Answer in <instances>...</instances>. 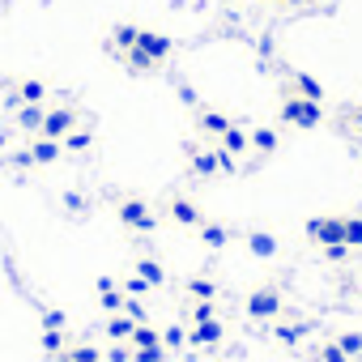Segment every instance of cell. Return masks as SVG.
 <instances>
[{
  "instance_id": "1",
  "label": "cell",
  "mask_w": 362,
  "mask_h": 362,
  "mask_svg": "<svg viewBox=\"0 0 362 362\" xmlns=\"http://www.w3.org/2000/svg\"><path fill=\"white\" fill-rule=\"evenodd\" d=\"M324 103H311V98H298V94H286L281 98V124H294V128H315L324 119L320 111Z\"/></svg>"
},
{
  "instance_id": "2",
  "label": "cell",
  "mask_w": 362,
  "mask_h": 362,
  "mask_svg": "<svg viewBox=\"0 0 362 362\" xmlns=\"http://www.w3.org/2000/svg\"><path fill=\"white\" fill-rule=\"evenodd\" d=\"M128 52H141L145 60L166 64V60H170V52H175V43H170L166 35H158V30H136V43H132Z\"/></svg>"
},
{
  "instance_id": "3",
  "label": "cell",
  "mask_w": 362,
  "mask_h": 362,
  "mask_svg": "<svg viewBox=\"0 0 362 362\" xmlns=\"http://www.w3.org/2000/svg\"><path fill=\"white\" fill-rule=\"evenodd\" d=\"M73 124H77V111L73 107H52L47 115H43V136H52V141H64L69 132H73Z\"/></svg>"
},
{
  "instance_id": "4",
  "label": "cell",
  "mask_w": 362,
  "mask_h": 362,
  "mask_svg": "<svg viewBox=\"0 0 362 362\" xmlns=\"http://www.w3.org/2000/svg\"><path fill=\"white\" fill-rule=\"evenodd\" d=\"M307 235H311L320 247H337V243H345V226H341V218H311V222H307Z\"/></svg>"
},
{
  "instance_id": "5",
  "label": "cell",
  "mask_w": 362,
  "mask_h": 362,
  "mask_svg": "<svg viewBox=\"0 0 362 362\" xmlns=\"http://www.w3.org/2000/svg\"><path fill=\"white\" fill-rule=\"evenodd\" d=\"M119 222L132 226V230H153V226H158V218L149 214L145 201H119Z\"/></svg>"
},
{
  "instance_id": "6",
  "label": "cell",
  "mask_w": 362,
  "mask_h": 362,
  "mask_svg": "<svg viewBox=\"0 0 362 362\" xmlns=\"http://www.w3.org/2000/svg\"><path fill=\"white\" fill-rule=\"evenodd\" d=\"M197 124H201V132H209V136H222V132L235 128L230 115H222V111H214V107H197Z\"/></svg>"
},
{
  "instance_id": "7",
  "label": "cell",
  "mask_w": 362,
  "mask_h": 362,
  "mask_svg": "<svg viewBox=\"0 0 362 362\" xmlns=\"http://www.w3.org/2000/svg\"><path fill=\"white\" fill-rule=\"evenodd\" d=\"M247 311H252L256 320H269V315H277V311H281V298H277V290H256V294L247 298Z\"/></svg>"
},
{
  "instance_id": "8",
  "label": "cell",
  "mask_w": 362,
  "mask_h": 362,
  "mask_svg": "<svg viewBox=\"0 0 362 362\" xmlns=\"http://www.w3.org/2000/svg\"><path fill=\"white\" fill-rule=\"evenodd\" d=\"M170 218H175L179 226H201V222H205L201 209H197L192 201H184V197H170Z\"/></svg>"
},
{
  "instance_id": "9",
  "label": "cell",
  "mask_w": 362,
  "mask_h": 362,
  "mask_svg": "<svg viewBox=\"0 0 362 362\" xmlns=\"http://www.w3.org/2000/svg\"><path fill=\"white\" fill-rule=\"evenodd\" d=\"M56 158H60V141H52V136H39V141L30 145V162L47 166V162H56Z\"/></svg>"
},
{
  "instance_id": "10",
  "label": "cell",
  "mask_w": 362,
  "mask_h": 362,
  "mask_svg": "<svg viewBox=\"0 0 362 362\" xmlns=\"http://www.w3.org/2000/svg\"><path fill=\"white\" fill-rule=\"evenodd\" d=\"M294 94L298 98H311V103H324V86L315 77H307V73H294Z\"/></svg>"
},
{
  "instance_id": "11",
  "label": "cell",
  "mask_w": 362,
  "mask_h": 362,
  "mask_svg": "<svg viewBox=\"0 0 362 362\" xmlns=\"http://www.w3.org/2000/svg\"><path fill=\"white\" fill-rule=\"evenodd\" d=\"M218 141H222V145H218V149H226V153H230V158H235V153H243V149H247V145H252V132H243V128H230V132H222V136H218Z\"/></svg>"
},
{
  "instance_id": "12",
  "label": "cell",
  "mask_w": 362,
  "mask_h": 362,
  "mask_svg": "<svg viewBox=\"0 0 362 362\" xmlns=\"http://www.w3.org/2000/svg\"><path fill=\"white\" fill-rule=\"evenodd\" d=\"M192 341H197V345H218V341H222V324H218V315H214V320H201L197 332H192Z\"/></svg>"
},
{
  "instance_id": "13",
  "label": "cell",
  "mask_w": 362,
  "mask_h": 362,
  "mask_svg": "<svg viewBox=\"0 0 362 362\" xmlns=\"http://www.w3.org/2000/svg\"><path fill=\"white\" fill-rule=\"evenodd\" d=\"M192 170L197 175H218V149H192Z\"/></svg>"
},
{
  "instance_id": "14",
  "label": "cell",
  "mask_w": 362,
  "mask_h": 362,
  "mask_svg": "<svg viewBox=\"0 0 362 362\" xmlns=\"http://www.w3.org/2000/svg\"><path fill=\"white\" fill-rule=\"evenodd\" d=\"M136 30H141V26H128V22H119V26L111 30V47H115V52H128V47L136 43Z\"/></svg>"
},
{
  "instance_id": "15",
  "label": "cell",
  "mask_w": 362,
  "mask_h": 362,
  "mask_svg": "<svg viewBox=\"0 0 362 362\" xmlns=\"http://www.w3.org/2000/svg\"><path fill=\"white\" fill-rule=\"evenodd\" d=\"M43 94H47V86H43L39 77H30V81H22V86H18V98H22L26 107H35V103H43Z\"/></svg>"
},
{
  "instance_id": "16",
  "label": "cell",
  "mask_w": 362,
  "mask_h": 362,
  "mask_svg": "<svg viewBox=\"0 0 362 362\" xmlns=\"http://www.w3.org/2000/svg\"><path fill=\"white\" fill-rule=\"evenodd\" d=\"M43 115H47V111L35 103V107H22V111H18V124H22L26 132H39V128H43Z\"/></svg>"
},
{
  "instance_id": "17",
  "label": "cell",
  "mask_w": 362,
  "mask_h": 362,
  "mask_svg": "<svg viewBox=\"0 0 362 362\" xmlns=\"http://www.w3.org/2000/svg\"><path fill=\"white\" fill-rule=\"evenodd\" d=\"M277 145H281V136H277L273 128H256V132H252V149H260V153H273Z\"/></svg>"
},
{
  "instance_id": "18",
  "label": "cell",
  "mask_w": 362,
  "mask_h": 362,
  "mask_svg": "<svg viewBox=\"0 0 362 362\" xmlns=\"http://www.w3.org/2000/svg\"><path fill=\"white\" fill-rule=\"evenodd\" d=\"M98 294H103V307H107V311H119V307H124V294L115 290V281H111V277H103V281H98Z\"/></svg>"
},
{
  "instance_id": "19",
  "label": "cell",
  "mask_w": 362,
  "mask_h": 362,
  "mask_svg": "<svg viewBox=\"0 0 362 362\" xmlns=\"http://www.w3.org/2000/svg\"><path fill=\"white\" fill-rule=\"evenodd\" d=\"M128 341H132V345H136V349H149V345H162V337H158V332H153V328H145V324H136V328H132V337H128Z\"/></svg>"
},
{
  "instance_id": "20",
  "label": "cell",
  "mask_w": 362,
  "mask_h": 362,
  "mask_svg": "<svg viewBox=\"0 0 362 362\" xmlns=\"http://www.w3.org/2000/svg\"><path fill=\"white\" fill-rule=\"evenodd\" d=\"M64 362H103L94 345H69L64 349Z\"/></svg>"
},
{
  "instance_id": "21",
  "label": "cell",
  "mask_w": 362,
  "mask_h": 362,
  "mask_svg": "<svg viewBox=\"0 0 362 362\" xmlns=\"http://www.w3.org/2000/svg\"><path fill=\"white\" fill-rule=\"evenodd\" d=\"M201 239H205L209 247H222V243H226V226H218V222H201Z\"/></svg>"
},
{
  "instance_id": "22",
  "label": "cell",
  "mask_w": 362,
  "mask_h": 362,
  "mask_svg": "<svg viewBox=\"0 0 362 362\" xmlns=\"http://www.w3.org/2000/svg\"><path fill=\"white\" fill-rule=\"evenodd\" d=\"M136 277L149 281V286H158V281H162V264H158V260H136Z\"/></svg>"
},
{
  "instance_id": "23",
  "label": "cell",
  "mask_w": 362,
  "mask_h": 362,
  "mask_svg": "<svg viewBox=\"0 0 362 362\" xmlns=\"http://www.w3.org/2000/svg\"><path fill=\"white\" fill-rule=\"evenodd\" d=\"M345 226V247H362V218H341Z\"/></svg>"
},
{
  "instance_id": "24",
  "label": "cell",
  "mask_w": 362,
  "mask_h": 362,
  "mask_svg": "<svg viewBox=\"0 0 362 362\" xmlns=\"http://www.w3.org/2000/svg\"><path fill=\"white\" fill-rule=\"evenodd\" d=\"M247 243H252V252H256V256H273V252H277V239H269V235H260V230H256V235H247Z\"/></svg>"
},
{
  "instance_id": "25",
  "label": "cell",
  "mask_w": 362,
  "mask_h": 362,
  "mask_svg": "<svg viewBox=\"0 0 362 362\" xmlns=\"http://www.w3.org/2000/svg\"><path fill=\"white\" fill-rule=\"evenodd\" d=\"M188 290H192V294H197V298H201V303H209V298H214V294H218V286H214V281H209V277H192V281H188Z\"/></svg>"
},
{
  "instance_id": "26",
  "label": "cell",
  "mask_w": 362,
  "mask_h": 362,
  "mask_svg": "<svg viewBox=\"0 0 362 362\" xmlns=\"http://www.w3.org/2000/svg\"><path fill=\"white\" fill-rule=\"evenodd\" d=\"M132 328H136V320H128V315H124V320H111V324H107V332H111L115 341H128V337H132Z\"/></svg>"
},
{
  "instance_id": "27",
  "label": "cell",
  "mask_w": 362,
  "mask_h": 362,
  "mask_svg": "<svg viewBox=\"0 0 362 362\" xmlns=\"http://www.w3.org/2000/svg\"><path fill=\"white\" fill-rule=\"evenodd\" d=\"M337 345H341V354H349V358H354V354H362V332H341V337H337Z\"/></svg>"
},
{
  "instance_id": "28",
  "label": "cell",
  "mask_w": 362,
  "mask_h": 362,
  "mask_svg": "<svg viewBox=\"0 0 362 362\" xmlns=\"http://www.w3.org/2000/svg\"><path fill=\"white\" fill-rule=\"evenodd\" d=\"M43 349H47V354H64V332H60V328H47V332H43Z\"/></svg>"
},
{
  "instance_id": "29",
  "label": "cell",
  "mask_w": 362,
  "mask_h": 362,
  "mask_svg": "<svg viewBox=\"0 0 362 362\" xmlns=\"http://www.w3.org/2000/svg\"><path fill=\"white\" fill-rule=\"evenodd\" d=\"M64 145H69L73 153H81V149H90V132H69V136H64Z\"/></svg>"
},
{
  "instance_id": "30",
  "label": "cell",
  "mask_w": 362,
  "mask_h": 362,
  "mask_svg": "<svg viewBox=\"0 0 362 362\" xmlns=\"http://www.w3.org/2000/svg\"><path fill=\"white\" fill-rule=\"evenodd\" d=\"M320 362H349V354H341V345L332 341V345H324V349H320Z\"/></svg>"
},
{
  "instance_id": "31",
  "label": "cell",
  "mask_w": 362,
  "mask_h": 362,
  "mask_svg": "<svg viewBox=\"0 0 362 362\" xmlns=\"http://www.w3.org/2000/svg\"><path fill=\"white\" fill-rule=\"evenodd\" d=\"M132 358H136V362H162V345H149V349H136Z\"/></svg>"
},
{
  "instance_id": "32",
  "label": "cell",
  "mask_w": 362,
  "mask_h": 362,
  "mask_svg": "<svg viewBox=\"0 0 362 362\" xmlns=\"http://www.w3.org/2000/svg\"><path fill=\"white\" fill-rule=\"evenodd\" d=\"M162 341H166V345L175 349V345H184L188 337H184V328H166V332H162Z\"/></svg>"
},
{
  "instance_id": "33",
  "label": "cell",
  "mask_w": 362,
  "mask_h": 362,
  "mask_svg": "<svg viewBox=\"0 0 362 362\" xmlns=\"http://www.w3.org/2000/svg\"><path fill=\"white\" fill-rule=\"evenodd\" d=\"M214 149H218V145H214ZM218 170H222V175H230V170H235V158H230L226 149H218Z\"/></svg>"
},
{
  "instance_id": "34",
  "label": "cell",
  "mask_w": 362,
  "mask_h": 362,
  "mask_svg": "<svg viewBox=\"0 0 362 362\" xmlns=\"http://www.w3.org/2000/svg\"><path fill=\"white\" fill-rule=\"evenodd\" d=\"M124 290H128V294H145V290H149V281H141V277H128V281H124Z\"/></svg>"
},
{
  "instance_id": "35",
  "label": "cell",
  "mask_w": 362,
  "mask_h": 362,
  "mask_svg": "<svg viewBox=\"0 0 362 362\" xmlns=\"http://www.w3.org/2000/svg\"><path fill=\"white\" fill-rule=\"evenodd\" d=\"M214 315H218V311H214V303H201V307L192 311V320H197V324H201V320H214Z\"/></svg>"
},
{
  "instance_id": "36",
  "label": "cell",
  "mask_w": 362,
  "mask_h": 362,
  "mask_svg": "<svg viewBox=\"0 0 362 362\" xmlns=\"http://www.w3.org/2000/svg\"><path fill=\"white\" fill-rule=\"evenodd\" d=\"M132 354H128V345H111V354H107V362H128Z\"/></svg>"
},
{
  "instance_id": "37",
  "label": "cell",
  "mask_w": 362,
  "mask_h": 362,
  "mask_svg": "<svg viewBox=\"0 0 362 362\" xmlns=\"http://www.w3.org/2000/svg\"><path fill=\"white\" fill-rule=\"evenodd\" d=\"M43 320H47V328H60V324H64V315H60V311H47Z\"/></svg>"
},
{
  "instance_id": "38",
  "label": "cell",
  "mask_w": 362,
  "mask_h": 362,
  "mask_svg": "<svg viewBox=\"0 0 362 362\" xmlns=\"http://www.w3.org/2000/svg\"><path fill=\"white\" fill-rule=\"evenodd\" d=\"M281 5H307V0H281Z\"/></svg>"
},
{
  "instance_id": "39",
  "label": "cell",
  "mask_w": 362,
  "mask_h": 362,
  "mask_svg": "<svg viewBox=\"0 0 362 362\" xmlns=\"http://www.w3.org/2000/svg\"><path fill=\"white\" fill-rule=\"evenodd\" d=\"M277 5H281V0H277Z\"/></svg>"
}]
</instances>
